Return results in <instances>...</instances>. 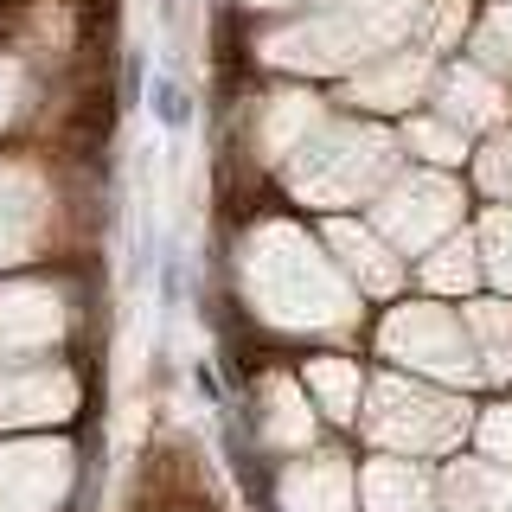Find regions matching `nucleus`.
<instances>
[{
	"label": "nucleus",
	"instance_id": "f257e3e1",
	"mask_svg": "<svg viewBox=\"0 0 512 512\" xmlns=\"http://www.w3.org/2000/svg\"><path fill=\"white\" fill-rule=\"evenodd\" d=\"M384 346H391V352H410L416 365H436V372H448V378H474L461 333H455V327H442V320H436V314H423V308L397 314V320H391V333H384Z\"/></svg>",
	"mask_w": 512,
	"mask_h": 512
},
{
	"label": "nucleus",
	"instance_id": "f03ea898",
	"mask_svg": "<svg viewBox=\"0 0 512 512\" xmlns=\"http://www.w3.org/2000/svg\"><path fill=\"white\" fill-rule=\"evenodd\" d=\"M378 404L404 410V416H372L378 436H397V429H416V442H448V429H455V410H436L429 397H404V384H384Z\"/></svg>",
	"mask_w": 512,
	"mask_h": 512
},
{
	"label": "nucleus",
	"instance_id": "7ed1b4c3",
	"mask_svg": "<svg viewBox=\"0 0 512 512\" xmlns=\"http://www.w3.org/2000/svg\"><path fill=\"white\" fill-rule=\"evenodd\" d=\"M365 512H429V480L404 461H384L365 474Z\"/></svg>",
	"mask_w": 512,
	"mask_h": 512
},
{
	"label": "nucleus",
	"instance_id": "20e7f679",
	"mask_svg": "<svg viewBox=\"0 0 512 512\" xmlns=\"http://www.w3.org/2000/svg\"><path fill=\"white\" fill-rule=\"evenodd\" d=\"M448 506L455 512H500V506H512V480L461 461V468L448 474Z\"/></svg>",
	"mask_w": 512,
	"mask_h": 512
},
{
	"label": "nucleus",
	"instance_id": "39448f33",
	"mask_svg": "<svg viewBox=\"0 0 512 512\" xmlns=\"http://www.w3.org/2000/svg\"><path fill=\"white\" fill-rule=\"evenodd\" d=\"M442 96H448V122H461V128H474V122H493V116H500V90H493L480 71H455Z\"/></svg>",
	"mask_w": 512,
	"mask_h": 512
},
{
	"label": "nucleus",
	"instance_id": "423d86ee",
	"mask_svg": "<svg viewBox=\"0 0 512 512\" xmlns=\"http://www.w3.org/2000/svg\"><path fill=\"white\" fill-rule=\"evenodd\" d=\"M333 244H340V250H346V263L365 276V288H391V282H397V263H391V256H384V250H378L365 231L340 224V231H333Z\"/></svg>",
	"mask_w": 512,
	"mask_h": 512
},
{
	"label": "nucleus",
	"instance_id": "0eeeda50",
	"mask_svg": "<svg viewBox=\"0 0 512 512\" xmlns=\"http://www.w3.org/2000/svg\"><path fill=\"white\" fill-rule=\"evenodd\" d=\"M474 333H480V372H512V308H474Z\"/></svg>",
	"mask_w": 512,
	"mask_h": 512
},
{
	"label": "nucleus",
	"instance_id": "6e6552de",
	"mask_svg": "<svg viewBox=\"0 0 512 512\" xmlns=\"http://www.w3.org/2000/svg\"><path fill=\"white\" fill-rule=\"evenodd\" d=\"M308 384H314L320 397H327V410H333V416H352V397H359V372H352V365L320 359V365H308Z\"/></svg>",
	"mask_w": 512,
	"mask_h": 512
},
{
	"label": "nucleus",
	"instance_id": "1a4fd4ad",
	"mask_svg": "<svg viewBox=\"0 0 512 512\" xmlns=\"http://www.w3.org/2000/svg\"><path fill=\"white\" fill-rule=\"evenodd\" d=\"M295 384H269V436L276 442H301L308 436V416H295Z\"/></svg>",
	"mask_w": 512,
	"mask_h": 512
},
{
	"label": "nucleus",
	"instance_id": "9d476101",
	"mask_svg": "<svg viewBox=\"0 0 512 512\" xmlns=\"http://www.w3.org/2000/svg\"><path fill=\"white\" fill-rule=\"evenodd\" d=\"M410 148H423L429 160H461V148H468V141H461L455 128H442V122H416V128H410Z\"/></svg>",
	"mask_w": 512,
	"mask_h": 512
},
{
	"label": "nucleus",
	"instance_id": "9b49d317",
	"mask_svg": "<svg viewBox=\"0 0 512 512\" xmlns=\"http://www.w3.org/2000/svg\"><path fill=\"white\" fill-rule=\"evenodd\" d=\"M423 276H429V282H436V288H468V282H474V263H468V244H448V250L436 256V263H429V269H423Z\"/></svg>",
	"mask_w": 512,
	"mask_h": 512
},
{
	"label": "nucleus",
	"instance_id": "f8f14e48",
	"mask_svg": "<svg viewBox=\"0 0 512 512\" xmlns=\"http://www.w3.org/2000/svg\"><path fill=\"white\" fill-rule=\"evenodd\" d=\"M480 173H487V186H493V192H512V135H500V141L487 148Z\"/></svg>",
	"mask_w": 512,
	"mask_h": 512
},
{
	"label": "nucleus",
	"instance_id": "ddd939ff",
	"mask_svg": "<svg viewBox=\"0 0 512 512\" xmlns=\"http://www.w3.org/2000/svg\"><path fill=\"white\" fill-rule=\"evenodd\" d=\"M154 116L167 122V128H180V122H186V90L173 84V77H154Z\"/></svg>",
	"mask_w": 512,
	"mask_h": 512
},
{
	"label": "nucleus",
	"instance_id": "4468645a",
	"mask_svg": "<svg viewBox=\"0 0 512 512\" xmlns=\"http://www.w3.org/2000/svg\"><path fill=\"white\" fill-rule=\"evenodd\" d=\"M480 52H487L493 64H512V13H493L487 32H480Z\"/></svg>",
	"mask_w": 512,
	"mask_h": 512
},
{
	"label": "nucleus",
	"instance_id": "2eb2a0df",
	"mask_svg": "<svg viewBox=\"0 0 512 512\" xmlns=\"http://www.w3.org/2000/svg\"><path fill=\"white\" fill-rule=\"evenodd\" d=\"M487 250H493V276L512 282V218H493L487 224Z\"/></svg>",
	"mask_w": 512,
	"mask_h": 512
},
{
	"label": "nucleus",
	"instance_id": "dca6fc26",
	"mask_svg": "<svg viewBox=\"0 0 512 512\" xmlns=\"http://www.w3.org/2000/svg\"><path fill=\"white\" fill-rule=\"evenodd\" d=\"M480 436H487L493 455H512V410H493L487 423H480Z\"/></svg>",
	"mask_w": 512,
	"mask_h": 512
}]
</instances>
